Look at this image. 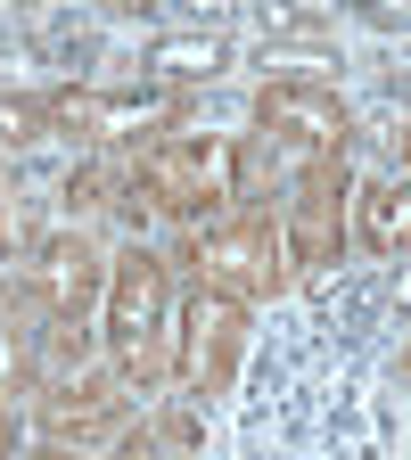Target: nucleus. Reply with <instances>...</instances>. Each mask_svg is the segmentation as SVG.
<instances>
[{"mask_svg":"<svg viewBox=\"0 0 411 460\" xmlns=\"http://www.w3.org/2000/svg\"><path fill=\"white\" fill-rule=\"evenodd\" d=\"M165 288H173V263L156 247H124L107 263V305H99V329L115 345V370H124L132 394H148L156 378H173V329H165Z\"/></svg>","mask_w":411,"mask_h":460,"instance_id":"f03ea898","label":"nucleus"},{"mask_svg":"<svg viewBox=\"0 0 411 460\" xmlns=\"http://www.w3.org/2000/svg\"><path fill=\"white\" fill-rule=\"evenodd\" d=\"M345 214H354V172L345 156H313L288 190V222H280V247H288V279H313L337 263L345 247Z\"/></svg>","mask_w":411,"mask_h":460,"instance_id":"39448f33","label":"nucleus"},{"mask_svg":"<svg viewBox=\"0 0 411 460\" xmlns=\"http://www.w3.org/2000/svg\"><path fill=\"white\" fill-rule=\"evenodd\" d=\"M156 436L165 444H198V402H173V411L156 420Z\"/></svg>","mask_w":411,"mask_h":460,"instance_id":"2eb2a0df","label":"nucleus"},{"mask_svg":"<svg viewBox=\"0 0 411 460\" xmlns=\"http://www.w3.org/2000/svg\"><path fill=\"white\" fill-rule=\"evenodd\" d=\"M321 49H264V83H321Z\"/></svg>","mask_w":411,"mask_h":460,"instance_id":"ddd939ff","label":"nucleus"},{"mask_svg":"<svg viewBox=\"0 0 411 460\" xmlns=\"http://www.w3.org/2000/svg\"><path fill=\"white\" fill-rule=\"evenodd\" d=\"M239 362H247V305L222 296V288H190L182 321H173V378L198 402H214V394H230Z\"/></svg>","mask_w":411,"mask_h":460,"instance_id":"20e7f679","label":"nucleus"},{"mask_svg":"<svg viewBox=\"0 0 411 460\" xmlns=\"http://www.w3.org/2000/svg\"><path fill=\"white\" fill-rule=\"evenodd\" d=\"M49 132V99H17V91H0V148H33Z\"/></svg>","mask_w":411,"mask_h":460,"instance_id":"f8f14e48","label":"nucleus"},{"mask_svg":"<svg viewBox=\"0 0 411 460\" xmlns=\"http://www.w3.org/2000/svg\"><path fill=\"white\" fill-rule=\"evenodd\" d=\"M354 230L371 255H411V181H354Z\"/></svg>","mask_w":411,"mask_h":460,"instance_id":"1a4fd4ad","label":"nucleus"},{"mask_svg":"<svg viewBox=\"0 0 411 460\" xmlns=\"http://www.w3.org/2000/svg\"><path fill=\"white\" fill-rule=\"evenodd\" d=\"M165 263H182L198 288H222V296H280L288 288V247H280V222L264 206H239L206 230H182Z\"/></svg>","mask_w":411,"mask_h":460,"instance_id":"7ed1b4c3","label":"nucleus"},{"mask_svg":"<svg viewBox=\"0 0 411 460\" xmlns=\"http://www.w3.org/2000/svg\"><path fill=\"white\" fill-rule=\"evenodd\" d=\"M247 164H255V140H230V132L156 140L124 172V214H132V230L148 214L156 222H182V230H206V222H222V214L247 206Z\"/></svg>","mask_w":411,"mask_h":460,"instance_id":"f257e3e1","label":"nucleus"},{"mask_svg":"<svg viewBox=\"0 0 411 460\" xmlns=\"http://www.w3.org/2000/svg\"><path fill=\"white\" fill-rule=\"evenodd\" d=\"M173 460H198V452H173Z\"/></svg>","mask_w":411,"mask_h":460,"instance_id":"aec40b11","label":"nucleus"},{"mask_svg":"<svg viewBox=\"0 0 411 460\" xmlns=\"http://www.w3.org/2000/svg\"><path fill=\"white\" fill-rule=\"evenodd\" d=\"M156 444H165V436H156V420H132L124 436H115V460H165Z\"/></svg>","mask_w":411,"mask_h":460,"instance_id":"4468645a","label":"nucleus"},{"mask_svg":"<svg viewBox=\"0 0 411 460\" xmlns=\"http://www.w3.org/2000/svg\"><path fill=\"white\" fill-rule=\"evenodd\" d=\"M403 313H411V271H403Z\"/></svg>","mask_w":411,"mask_h":460,"instance_id":"a211bd4d","label":"nucleus"},{"mask_svg":"<svg viewBox=\"0 0 411 460\" xmlns=\"http://www.w3.org/2000/svg\"><path fill=\"white\" fill-rule=\"evenodd\" d=\"M230 49L214 33H173V41H148V75L173 91V83H198V75H222Z\"/></svg>","mask_w":411,"mask_h":460,"instance_id":"9d476101","label":"nucleus"},{"mask_svg":"<svg viewBox=\"0 0 411 460\" xmlns=\"http://www.w3.org/2000/svg\"><path fill=\"white\" fill-rule=\"evenodd\" d=\"M67 206H75V214H99V206H124V172H115L107 156H83V164L67 172Z\"/></svg>","mask_w":411,"mask_h":460,"instance_id":"9b49d317","label":"nucleus"},{"mask_svg":"<svg viewBox=\"0 0 411 460\" xmlns=\"http://www.w3.org/2000/svg\"><path fill=\"white\" fill-rule=\"evenodd\" d=\"M395 164L411 172V115H403V124H395Z\"/></svg>","mask_w":411,"mask_h":460,"instance_id":"dca6fc26","label":"nucleus"},{"mask_svg":"<svg viewBox=\"0 0 411 460\" xmlns=\"http://www.w3.org/2000/svg\"><path fill=\"white\" fill-rule=\"evenodd\" d=\"M17 460H75V452H58V444H41V452H17Z\"/></svg>","mask_w":411,"mask_h":460,"instance_id":"f3484780","label":"nucleus"},{"mask_svg":"<svg viewBox=\"0 0 411 460\" xmlns=\"http://www.w3.org/2000/svg\"><path fill=\"white\" fill-rule=\"evenodd\" d=\"M33 296L49 305V321H91V305H107V255L83 239V230H49L25 263Z\"/></svg>","mask_w":411,"mask_h":460,"instance_id":"6e6552de","label":"nucleus"},{"mask_svg":"<svg viewBox=\"0 0 411 460\" xmlns=\"http://www.w3.org/2000/svg\"><path fill=\"white\" fill-rule=\"evenodd\" d=\"M33 428H41V444H58V452H91V444H115L132 428V386H124V370H75L67 386H49V394H33Z\"/></svg>","mask_w":411,"mask_h":460,"instance_id":"423d86ee","label":"nucleus"},{"mask_svg":"<svg viewBox=\"0 0 411 460\" xmlns=\"http://www.w3.org/2000/svg\"><path fill=\"white\" fill-rule=\"evenodd\" d=\"M403 378H411V337H403Z\"/></svg>","mask_w":411,"mask_h":460,"instance_id":"6ab92c4d","label":"nucleus"},{"mask_svg":"<svg viewBox=\"0 0 411 460\" xmlns=\"http://www.w3.org/2000/svg\"><path fill=\"white\" fill-rule=\"evenodd\" d=\"M255 132H264V148L313 164V156H345L354 115H345V99L329 83H264L255 91Z\"/></svg>","mask_w":411,"mask_h":460,"instance_id":"0eeeda50","label":"nucleus"}]
</instances>
